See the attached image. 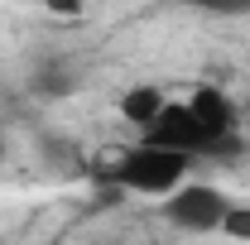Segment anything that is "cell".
Wrapping results in <instances>:
<instances>
[{"instance_id":"cell-10","label":"cell","mask_w":250,"mask_h":245,"mask_svg":"<svg viewBox=\"0 0 250 245\" xmlns=\"http://www.w3.org/2000/svg\"><path fill=\"white\" fill-rule=\"evenodd\" d=\"M48 15H58V20H82L87 15V0H39Z\"/></svg>"},{"instance_id":"cell-7","label":"cell","mask_w":250,"mask_h":245,"mask_svg":"<svg viewBox=\"0 0 250 245\" xmlns=\"http://www.w3.org/2000/svg\"><path fill=\"white\" fill-rule=\"evenodd\" d=\"M188 10H197V15H212V20H241L250 15V0H183Z\"/></svg>"},{"instance_id":"cell-9","label":"cell","mask_w":250,"mask_h":245,"mask_svg":"<svg viewBox=\"0 0 250 245\" xmlns=\"http://www.w3.org/2000/svg\"><path fill=\"white\" fill-rule=\"evenodd\" d=\"M221 231L226 236H236V241H250V207H226V216H221Z\"/></svg>"},{"instance_id":"cell-8","label":"cell","mask_w":250,"mask_h":245,"mask_svg":"<svg viewBox=\"0 0 250 245\" xmlns=\"http://www.w3.org/2000/svg\"><path fill=\"white\" fill-rule=\"evenodd\" d=\"M39 154L48 159V168H77V149L58 135H39Z\"/></svg>"},{"instance_id":"cell-5","label":"cell","mask_w":250,"mask_h":245,"mask_svg":"<svg viewBox=\"0 0 250 245\" xmlns=\"http://www.w3.org/2000/svg\"><path fill=\"white\" fill-rule=\"evenodd\" d=\"M72 92H77V67H67V62H58V58L34 62L29 96H39V101H62V96H72Z\"/></svg>"},{"instance_id":"cell-3","label":"cell","mask_w":250,"mask_h":245,"mask_svg":"<svg viewBox=\"0 0 250 245\" xmlns=\"http://www.w3.org/2000/svg\"><path fill=\"white\" fill-rule=\"evenodd\" d=\"M140 140L164 144V149H183V154H192V159H202L207 144H212V135L202 130V121L192 116V106H188V101H164V111L140 130Z\"/></svg>"},{"instance_id":"cell-4","label":"cell","mask_w":250,"mask_h":245,"mask_svg":"<svg viewBox=\"0 0 250 245\" xmlns=\"http://www.w3.org/2000/svg\"><path fill=\"white\" fill-rule=\"evenodd\" d=\"M188 106H192V116L202 121V130H207L212 140H217V135H231V130H236V106H231V96L221 92V87H212V82L192 87Z\"/></svg>"},{"instance_id":"cell-2","label":"cell","mask_w":250,"mask_h":245,"mask_svg":"<svg viewBox=\"0 0 250 245\" xmlns=\"http://www.w3.org/2000/svg\"><path fill=\"white\" fill-rule=\"evenodd\" d=\"M231 207V197L212 183H178L173 192H164V216L178 226V231H221V216Z\"/></svg>"},{"instance_id":"cell-1","label":"cell","mask_w":250,"mask_h":245,"mask_svg":"<svg viewBox=\"0 0 250 245\" xmlns=\"http://www.w3.org/2000/svg\"><path fill=\"white\" fill-rule=\"evenodd\" d=\"M188 168H192V154L140 140L135 149L96 154L87 163V178L92 183H121L125 192H145V197H164L178 183H188Z\"/></svg>"},{"instance_id":"cell-6","label":"cell","mask_w":250,"mask_h":245,"mask_svg":"<svg viewBox=\"0 0 250 245\" xmlns=\"http://www.w3.org/2000/svg\"><path fill=\"white\" fill-rule=\"evenodd\" d=\"M164 87H154V82H140V87H125L121 92V101H116V111H121L125 121L135 125V130H145V125L154 121L159 111H164Z\"/></svg>"},{"instance_id":"cell-11","label":"cell","mask_w":250,"mask_h":245,"mask_svg":"<svg viewBox=\"0 0 250 245\" xmlns=\"http://www.w3.org/2000/svg\"><path fill=\"white\" fill-rule=\"evenodd\" d=\"M0 159H5V140H0Z\"/></svg>"}]
</instances>
